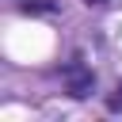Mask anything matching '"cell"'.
<instances>
[{
	"label": "cell",
	"instance_id": "6da1fadb",
	"mask_svg": "<svg viewBox=\"0 0 122 122\" xmlns=\"http://www.w3.org/2000/svg\"><path fill=\"white\" fill-rule=\"evenodd\" d=\"M92 84H95V72H92L80 57L65 65V92H69L72 99H84V95L92 92Z\"/></svg>",
	"mask_w": 122,
	"mask_h": 122
},
{
	"label": "cell",
	"instance_id": "7a4b0ae2",
	"mask_svg": "<svg viewBox=\"0 0 122 122\" xmlns=\"http://www.w3.org/2000/svg\"><path fill=\"white\" fill-rule=\"evenodd\" d=\"M23 11L27 15H50V11H57V4L53 0H23Z\"/></svg>",
	"mask_w": 122,
	"mask_h": 122
},
{
	"label": "cell",
	"instance_id": "3957f363",
	"mask_svg": "<svg viewBox=\"0 0 122 122\" xmlns=\"http://www.w3.org/2000/svg\"><path fill=\"white\" fill-rule=\"evenodd\" d=\"M107 107H111V111H122V88H118V95H111V99H107Z\"/></svg>",
	"mask_w": 122,
	"mask_h": 122
},
{
	"label": "cell",
	"instance_id": "277c9868",
	"mask_svg": "<svg viewBox=\"0 0 122 122\" xmlns=\"http://www.w3.org/2000/svg\"><path fill=\"white\" fill-rule=\"evenodd\" d=\"M84 4H88V8H92V4H95V8H99V4H107V0H84Z\"/></svg>",
	"mask_w": 122,
	"mask_h": 122
}]
</instances>
